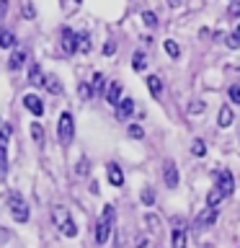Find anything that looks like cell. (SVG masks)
I'll use <instances>...</instances> for the list:
<instances>
[{
	"mask_svg": "<svg viewBox=\"0 0 240 248\" xmlns=\"http://www.w3.org/2000/svg\"><path fill=\"white\" fill-rule=\"evenodd\" d=\"M227 46L230 49H240V23H238V29L227 36Z\"/></svg>",
	"mask_w": 240,
	"mask_h": 248,
	"instance_id": "83f0119b",
	"label": "cell"
},
{
	"mask_svg": "<svg viewBox=\"0 0 240 248\" xmlns=\"http://www.w3.org/2000/svg\"><path fill=\"white\" fill-rule=\"evenodd\" d=\"M230 101L232 104H240V85H230Z\"/></svg>",
	"mask_w": 240,
	"mask_h": 248,
	"instance_id": "836d02e7",
	"label": "cell"
},
{
	"mask_svg": "<svg viewBox=\"0 0 240 248\" xmlns=\"http://www.w3.org/2000/svg\"><path fill=\"white\" fill-rule=\"evenodd\" d=\"M147 91L152 93V98H163V80L158 75H147Z\"/></svg>",
	"mask_w": 240,
	"mask_h": 248,
	"instance_id": "5bb4252c",
	"label": "cell"
},
{
	"mask_svg": "<svg viewBox=\"0 0 240 248\" xmlns=\"http://www.w3.org/2000/svg\"><path fill=\"white\" fill-rule=\"evenodd\" d=\"M227 197V194H225L220 186H214V189H209V194H207V207H217L220 204V202Z\"/></svg>",
	"mask_w": 240,
	"mask_h": 248,
	"instance_id": "2e32d148",
	"label": "cell"
},
{
	"mask_svg": "<svg viewBox=\"0 0 240 248\" xmlns=\"http://www.w3.org/2000/svg\"><path fill=\"white\" fill-rule=\"evenodd\" d=\"M137 248H147V238H137Z\"/></svg>",
	"mask_w": 240,
	"mask_h": 248,
	"instance_id": "74e56055",
	"label": "cell"
},
{
	"mask_svg": "<svg viewBox=\"0 0 240 248\" xmlns=\"http://www.w3.org/2000/svg\"><path fill=\"white\" fill-rule=\"evenodd\" d=\"M104 52H106V54H114V52H116V44H114V42H108V44L104 46Z\"/></svg>",
	"mask_w": 240,
	"mask_h": 248,
	"instance_id": "8d00e7d4",
	"label": "cell"
},
{
	"mask_svg": "<svg viewBox=\"0 0 240 248\" xmlns=\"http://www.w3.org/2000/svg\"><path fill=\"white\" fill-rule=\"evenodd\" d=\"M23 62H26V52H23V49H13L11 60H8V67L18 70V67H23Z\"/></svg>",
	"mask_w": 240,
	"mask_h": 248,
	"instance_id": "d6986e66",
	"label": "cell"
},
{
	"mask_svg": "<svg viewBox=\"0 0 240 248\" xmlns=\"http://www.w3.org/2000/svg\"><path fill=\"white\" fill-rule=\"evenodd\" d=\"M106 176H108V184L111 186H124V173H121V168L116 166V163H108Z\"/></svg>",
	"mask_w": 240,
	"mask_h": 248,
	"instance_id": "4fadbf2b",
	"label": "cell"
},
{
	"mask_svg": "<svg viewBox=\"0 0 240 248\" xmlns=\"http://www.w3.org/2000/svg\"><path fill=\"white\" fill-rule=\"evenodd\" d=\"M44 88L49 91L52 96H60V93H62V83H60L54 75H46V80H44Z\"/></svg>",
	"mask_w": 240,
	"mask_h": 248,
	"instance_id": "ffe728a7",
	"label": "cell"
},
{
	"mask_svg": "<svg viewBox=\"0 0 240 248\" xmlns=\"http://www.w3.org/2000/svg\"><path fill=\"white\" fill-rule=\"evenodd\" d=\"M75 3H83V0H75Z\"/></svg>",
	"mask_w": 240,
	"mask_h": 248,
	"instance_id": "f35d334b",
	"label": "cell"
},
{
	"mask_svg": "<svg viewBox=\"0 0 240 248\" xmlns=\"http://www.w3.org/2000/svg\"><path fill=\"white\" fill-rule=\"evenodd\" d=\"M204 104H201V101H194V104L189 106V114H194V116H196V114H204Z\"/></svg>",
	"mask_w": 240,
	"mask_h": 248,
	"instance_id": "d6a6232c",
	"label": "cell"
},
{
	"mask_svg": "<svg viewBox=\"0 0 240 248\" xmlns=\"http://www.w3.org/2000/svg\"><path fill=\"white\" fill-rule=\"evenodd\" d=\"M77 96H80L83 101H88L93 96V83H80L77 85Z\"/></svg>",
	"mask_w": 240,
	"mask_h": 248,
	"instance_id": "4316f807",
	"label": "cell"
},
{
	"mask_svg": "<svg viewBox=\"0 0 240 248\" xmlns=\"http://www.w3.org/2000/svg\"><path fill=\"white\" fill-rule=\"evenodd\" d=\"M52 222L62 230V235H67V238H75L77 235V225L73 222L67 207H54L52 209Z\"/></svg>",
	"mask_w": 240,
	"mask_h": 248,
	"instance_id": "7a4b0ae2",
	"label": "cell"
},
{
	"mask_svg": "<svg viewBox=\"0 0 240 248\" xmlns=\"http://www.w3.org/2000/svg\"><path fill=\"white\" fill-rule=\"evenodd\" d=\"M60 44H62V52L65 54H75L77 49H80V46H77V34L67 26L60 31Z\"/></svg>",
	"mask_w": 240,
	"mask_h": 248,
	"instance_id": "5b68a950",
	"label": "cell"
},
{
	"mask_svg": "<svg viewBox=\"0 0 240 248\" xmlns=\"http://www.w3.org/2000/svg\"><path fill=\"white\" fill-rule=\"evenodd\" d=\"M88 163H85V160H80V163H77V176H85V173H88Z\"/></svg>",
	"mask_w": 240,
	"mask_h": 248,
	"instance_id": "d590c367",
	"label": "cell"
},
{
	"mask_svg": "<svg viewBox=\"0 0 240 248\" xmlns=\"http://www.w3.org/2000/svg\"><path fill=\"white\" fill-rule=\"evenodd\" d=\"M77 46H80L83 54L90 52V34H88V31H85V34H77Z\"/></svg>",
	"mask_w": 240,
	"mask_h": 248,
	"instance_id": "cb8c5ba5",
	"label": "cell"
},
{
	"mask_svg": "<svg viewBox=\"0 0 240 248\" xmlns=\"http://www.w3.org/2000/svg\"><path fill=\"white\" fill-rule=\"evenodd\" d=\"M191 155H196V158H204V155H207V142H204V140H194V142H191Z\"/></svg>",
	"mask_w": 240,
	"mask_h": 248,
	"instance_id": "44dd1931",
	"label": "cell"
},
{
	"mask_svg": "<svg viewBox=\"0 0 240 248\" xmlns=\"http://www.w3.org/2000/svg\"><path fill=\"white\" fill-rule=\"evenodd\" d=\"M165 52H168L170 60H178V57H181V46H178L173 39H165Z\"/></svg>",
	"mask_w": 240,
	"mask_h": 248,
	"instance_id": "7402d4cb",
	"label": "cell"
},
{
	"mask_svg": "<svg viewBox=\"0 0 240 248\" xmlns=\"http://www.w3.org/2000/svg\"><path fill=\"white\" fill-rule=\"evenodd\" d=\"M8 207H11V215H13L15 222H29V207H26V202H23L18 194H11Z\"/></svg>",
	"mask_w": 240,
	"mask_h": 248,
	"instance_id": "277c9868",
	"label": "cell"
},
{
	"mask_svg": "<svg viewBox=\"0 0 240 248\" xmlns=\"http://www.w3.org/2000/svg\"><path fill=\"white\" fill-rule=\"evenodd\" d=\"M214 176H217V186H220V189L230 197V194L235 191V178H232V170H217Z\"/></svg>",
	"mask_w": 240,
	"mask_h": 248,
	"instance_id": "52a82bcc",
	"label": "cell"
},
{
	"mask_svg": "<svg viewBox=\"0 0 240 248\" xmlns=\"http://www.w3.org/2000/svg\"><path fill=\"white\" fill-rule=\"evenodd\" d=\"M114 207L111 204H106L104 207V212H101L98 217V222H96V243L98 246H106L108 243V238H111V230H114Z\"/></svg>",
	"mask_w": 240,
	"mask_h": 248,
	"instance_id": "6da1fadb",
	"label": "cell"
},
{
	"mask_svg": "<svg viewBox=\"0 0 240 248\" xmlns=\"http://www.w3.org/2000/svg\"><path fill=\"white\" fill-rule=\"evenodd\" d=\"M214 222H217V207H207V209H201L199 217H196V228H199V230L212 228Z\"/></svg>",
	"mask_w": 240,
	"mask_h": 248,
	"instance_id": "9c48e42d",
	"label": "cell"
},
{
	"mask_svg": "<svg viewBox=\"0 0 240 248\" xmlns=\"http://www.w3.org/2000/svg\"><path fill=\"white\" fill-rule=\"evenodd\" d=\"M232 119H235V116H232V108L225 104V106L220 108V114H217V124H220V127H230Z\"/></svg>",
	"mask_w": 240,
	"mask_h": 248,
	"instance_id": "e0dca14e",
	"label": "cell"
},
{
	"mask_svg": "<svg viewBox=\"0 0 240 248\" xmlns=\"http://www.w3.org/2000/svg\"><path fill=\"white\" fill-rule=\"evenodd\" d=\"M104 96H106V104L116 106V104L121 101V85L116 83V80H111V83L106 85V93H104Z\"/></svg>",
	"mask_w": 240,
	"mask_h": 248,
	"instance_id": "7c38bea8",
	"label": "cell"
},
{
	"mask_svg": "<svg viewBox=\"0 0 240 248\" xmlns=\"http://www.w3.org/2000/svg\"><path fill=\"white\" fill-rule=\"evenodd\" d=\"M129 137H132V140H142V137H145L142 124H132V127H129Z\"/></svg>",
	"mask_w": 240,
	"mask_h": 248,
	"instance_id": "f546056e",
	"label": "cell"
},
{
	"mask_svg": "<svg viewBox=\"0 0 240 248\" xmlns=\"http://www.w3.org/2000/svg\"><path fill=\"white\" fill-rule=\"evenodd\" d=\"M31 137H34V142H36V145H44V127H42L39 122L31 124Z\"/></svg>",
	"mask_w": 240,
	"mask_h": 248,
	"instance_id": "603a6c76",
	"label": "cell"
},
{
	"mask_svg": "<svg viewBox=\"0 0 240 248\" xmlns=\"http://www.w3.org/2000/svg\"><path fill=\"white\" fill-rule=\"evenodd\" d=\"M163 181H165L168 189H176L178 186V168L173 160H165V166H163Z\"/></svg>",
	"mask_w": 240,
	"mask_h": 248,
	"instance_id": "ba28073f",
	"label": "cell"
},
{
	"mask_svg": "<svg viewBox=\"0 0 240 248\" xmlns=\"http://www.w3.org/2000/svg\"><path fill=\"white\" fill-rule=\"evenodd\" d=\"M132 114H135V98L127 96V98H121L119 104H116V119H119V122H127Z\"/></svg>",
	"mask_w": 240,
	"mask_h": 248,
	"instance_id": "30bf717a",
	"label": "cell"
},
{
	"mask_svg": "<svg viewBox=\"0 0 240 248\" xmlns=\"http://www.w3.org/2000/svg\"><path fill=\"white\" fill-rule=\"evenodd\" d=\"M145 222L150 225V228H147L150 232H158V225H160V220H158V217H155V215H147V217H145Z\"/></svg>",
	"mask_w": 240,
	"mask_h": 248,
	"instance_id": "4dcf8cb0",
	"label": "cell"
},
{
	"mask_svg": "<svg viewBox=\"0 0 240 248\" xmlns=\"http://www.w3.org/2000/svg\"><path fill=\"white\" fill-rule=\"evenodd\" d=\"M173 235H170V248H186V243H189V235H186V228L181 220H173Z\"/></svg>",
	"mask_w": 240,
	"mask_h": 248,
	"instance_id": "8992f818",
	"label": "cell"
},
{
	"mask_svg": "<svg viewBox=\"0 0 240 248\" xmlns=\"http://www.w3.org/2000/svg\"><path fill=\"white\" fill-rule=\"evenodd\" d=\"M44 80H46V75L42 73V67L31 65L29 67V85H36V88H39V85H44Z\"/></svg>",
	"mask_w": 240,
	"mask_h": 248,
	"instance_id": "9a60e30c",
	"label": "cell"
},
{
	"mask_svg": "<svg viewBox=\"0 0 240 248\" xmlns=\"http://www.w3.org/2000/svg\"><path fill=\"white\" fill-rule=\"evenodd\" d=\"M227 16H230V18H238V16H240V0H232V3H230Z\"/></svg>",
	"mask_w": 240,
	"mask_h": 248,
	"instance_id": "1f68e13d",
	"label": "cell"
},
{
	"mask_svg": "<svg viewBox=\"0 0 240 248\" xmlns=\"http://www.w3.org/2000/svg\"><path fill=\"white\" fill-rule=\"evenodd\" d=\"M106 80H104V75H101V73H93V91H96V93H106Z\"/></svg>",
	"mask_w": 240,
	"mask_h": 248,
	"instance_id": "d4e9b609",
	"label": "cell"
},
{
	"mask_svg": "<svg viewBox=\"0 0 240 248\" xmlns=\"http://www.w3.org/2000/svg\"><path fill=\"white\" fill-rule=\"evenodd\" d=\"M23 106H26L34 116H44V104L39 96H34V93H26V96H23Z\"/></svg>",
	"mask_w": 240,
	"mask_h": 248,
	"instance_id": "8fae6325",
	"label": "cell"
},
{
	"mask_svg": "<svg viewBox=\"0 0 240 248\" xmlns=\"http://www.w3.org/2000/svg\"><path fill=\"white\" fill-rule=\"evenodd\" d=\"M142 21H145L147 29H155V26H158V16H155L152 11H145V13H142Z\"/></svg>",
	"mask_w": 240,
	"mask_h": 248,
	"instance_id": "f1b7e54d",
	"label": "cell"
},
{
	"mask_svg": "<svg viewBox=\"0 0 240 248\" xmlns=\"http://www.w3.org/2000/svg\"><path fill=\"white\" fill-rule=\"evenodd\" d=\"M142 202H145L147 207H150L152 202H155V194H152V189H142Z\"/></svg>",
	"mask_w": 240,
	"mask_h": 248,
	"instance_id": "e575fe53",
	"label": "cell"
},
{
	"mask_svg": "<svg viewBox=\"0 0 240 248\" xmlns=\"http://www.w3.org/2000/svg\"><path fill=\"white\" fill-rule=\"evenodd\" d=\"M132 67H135V73H145L147 57H145V52H142V49H137L135 54H132Z\"/></svg>",
	"mask_w": 240,
	"mask_h": 248,
	"instance_id": "ac0fdd59",
	"label": "cell"
},
{
	"mask_svg": "<svg viewBox=\"0 0 240 248\" xmlns=\"http://www.w3.org/2000/svg\"><path fill=\"white\" fill-rule=\"evenodd\" d=\"M75 137V122H73V114L70 111H62L60 119H57V140L62 147H67L70 142H73Z\"/></svg>",
	"mask_w": 240,
	"mask_h": 248,
	"instance_id": "3957f363",
	"label": "cell"
},
{
	"mask_svg": "<svg viewBox=\"0 0 240 248\" xmlns=\"http://www.w3.org/2000/svg\"><path fill=\"white\" fill-rule=\"evenodd\" d=\"M13 44H15L13 31H3V34H0V46H3V49H11Z\"/></svg>",
	"mask_w": 240,
	"mask_h": 248,
	"instance_id": "484cf974",
	"label": "cell"
}]
</instances>
